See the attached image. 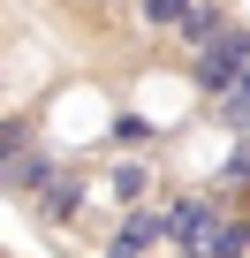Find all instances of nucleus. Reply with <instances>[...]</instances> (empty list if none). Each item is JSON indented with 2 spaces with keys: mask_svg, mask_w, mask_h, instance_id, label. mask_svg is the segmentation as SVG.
<instances>
[{
  "mask_svg": "<svg viewBox=\"0 0 250 258\" xmlns=\"http://www.w3.org/2000/svg\"><path fill=\"white\" fill-rule=\"evenodd\" d=\"M167 235H182L190 258H235V250H250V228H227L205 198H182V205L167 213Z\"/></svg>",
  "mask_w": 250,
  "mask_h": 258,
  "instance_id": "1",
  "label": "nucleus"
},
{
  "mask_svg": "<svg viewBox=\"0 0 250 258\" xmlns=\"http://www.w3.org/2000/svg\"><path fill=\"white\" fill-rule=\"evenodd\" d=\"M242 61H250V38H242L235 23H220V31L205 38V61H197V84L227 99V91H235V76H242Z\"/></svg>",
  "mask_w": 250,
  "mask_h": 258,
  "instance_id": "2",
  "label": "nucleus"
},
{
  "mask_svg": "<svg viewBox=\"0 0 250 258\" xmlns=\"http://www.w3.org/2000/svg\"><path fill=\"white\" fill-rule=\"evenodd\" d=\"M159 235H167V213H144V205H137L129 220H121V235H114V258H144Z\"/></svg>",
  "mask_w": 250,
  "mask_h": 258,
  "instance_id": "3",
  "label": "nucleus"
},
{
  "mask_svg": "<svg viewBox=\"0 0 250 258\" xmlns=\"http://www.w3.org/2000/svg\"><path fill=\"white\" fill-rule=\"evenodd\" d=\"M23 160H31V137L16 121H0V182H23Z\"/></svg>",
  "mask_w": 250,
  "mask_h": 258,
  "instance_id": "4",
  "label": "nucleus"
},
{
  "mask_svg": "<svg viewBox=\"0 0 250 258\" xmlns=\"http://www.w3.org/2000/svg\"><path fill=\"white\" fill-rule=\"evenodd\" d=\"M38 190H46V198H38V205H46V220H68V213H76V198H84V190H76L68 175H46Z\"/></svg>",
  "mask_w": 250,
  "mask_h": 258,
  "instance_id": "5",
  "label": "nucleus"
},
{
  "mask_svg": "<svg viewBox=\"0 0 250 258\" xmlns=\"http://www.w3.org/2000/svg\"><path fill=\"white\" fill-rule=\"evenodd\" d=\"M182 16H190V0H144V23H167V31H175Z\"/></svg>",
  "mask_w": 250,
  "mask_h": 258,
  "instance_id": "6",
  "label": "nucleus"
},
{
  "mask_svg": "<svg viewBox=\"0 0 250 258\" xmlns=\"http://www.w3.org/2000/svg\"><path fill=\"white\" fill-rule=\"evenodd\" d=\"M182 31H190V38H197V46H205V38H212V31H220V16H212V8H190V16H182Z\"/></svg>",
  "mask_w": 250,
  "mask_h": 258,
  "instance_id": "7",
  "label": "nucleus"
},
{
  "mask_svg": "<svg viewBox=\"0 0 250 258\" xmlns=\"http://www.w3.org/2000/svg\"><path fill=\"white\" fill-rule=\"evenodd\" d=\"M227 99H235V106L250 114V61H242V76H235V91H227Z\"/></svg>",
  "mask_w": 250,
  "mask_h": 258,
  "instance_id": "8",
  "label": "nucleus"
},
{
  "mask_svg": "<svg viewBox=\"0 0 250 258\" xmlns=\"http://www.w3.org/2000/svg\"><path fill=\"white\" fill-rule=\"evenodd\" d=\"M235 175H250V137H242V152H235Z\"/></svg>",
  "mask_w": 250,
  "mask_h": 258,
  "instance_id": "9",
  "label": "nucleus"
}]
</instances>
